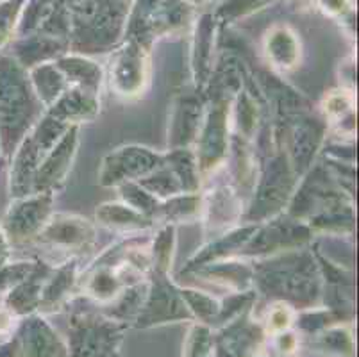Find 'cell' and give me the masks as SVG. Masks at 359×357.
<instances>
[{
	"label": "cell",
	"instance_id": "17",
	"mask_svg": "<svg viewBox=\"0 0 359 357\" xmlns=\"http://www.w3.org/2000/svg\"><path fill=\"white\" fill-rule=\"evenodd\" d=\"M264 52L270 63L280 70H292L299 63V41L288 27H276L266 34Z\"/></svg>",
	"mask_w": 359,
	"mask_h": 357
},
{
	"label": "cell",
	"instance_id": "21",
	"mask_svg": "<svg viewBox=\"0 0 359 357\" xmlns=\"http://www.w3.org/2000/svg\"><path fill=\"white\" fill-rule=\"evenodd\" d=\"M175 248V229L174 225H166L158 236H156L154 248L150 250L152 254V270L154 274H168L174 260Z\"/></svg>",
	"mask_w": 359,
	"mask_h": 357
},
{
	"label": "cell",
	"instance_id": "13",
	"mask_svg": "<svg viewBox=\"0 0 359 357\" xmlns=\"http://www.w3.org/2000/svg\"><path fill=\"white\" fill-rule=\"evenodd\" d=\"M100 98L90 91L68 88L45 113L65 126H81L99 114Z\"/></svg>",
	"mask_w": 359,
	"mask_h": 357
},
{
	"label": "cell",
	"instance_id": "10",
	"mask_svg": "<svg viewBox=\"0 0 359 357\" xmlns=\"http://www.w3.org/2000/svg\"><path fill=\"white\" fill-rule=\"evenodd\" d=\"M13 336L18 346V357H68L65 342L40 314L24 316Z\"/></svg>",
	"mask_w": 359,
	"mask_h": 357
},
{
	"label": "cell",
	"instance_id": "30",
	"mask_svg": "<svg viewBox=\"0 0 359 357\" xmlns=\"http://www.w3.org/2000/svg\"><path fill=\"white\" fill-rule=\"evenodd\" d=\"M0 163H2V157H0Z\"/></svg>",
	"mask_w": 359,
	"mask_h": 357
},
{
	"label": "cell",
	"instance_id": "25",
	"mask_svg": "<svg viewBox=\"0 0 359 357\" xmlns=\"http://www.w3.org/2000/svg\"><path fill=\"white\" fill-rule=\"evenodd\" d=\"M320 345H324V349H329L331 352L345 353V356H351L352 353V338L351 334L345 332L341 329H334L325 332L322 338H320Z\"/></svg>",
	"mask_w": 359,
	"mask_h": 357
},
{
	"label": "cell",
	"instance_id": "4",
	"mask_svg": "<svg viewBox=\"0 0 359 357\" xmlns=\"http://www.w3.org/2000/svg\"><path fill=\"white\" fill-rule=\"evenodd\" d=\"M52 204L54 193H32L22 198H13L0 220V227L13 250L34 243L36 236L40 234L48 218L54 215Z\"/></svg>",
	"mask_w": 359,
	"mask_h": 357
},
{
	"label": "cell",
	"instance_id": "28",
	"mask_svg": "<svg viewBox=\"0 0 359 357\" xmlns=\"http://www.w3.org/2000/svg\"><path fill=\"white\" fill-rule=\"evenodd\" d=\"M0 357H18V346H16V339L11 334V338L0 343Z\"/></svg>",
	"mask_w": 359,
	"mask_h": 357
},
{
	"label": "cell",
	"instance_id": "12",
	"mask_svg": "<svg viewBox=\"0 0 359 357\" xmlns=\"http://www.w3.org/2000/svg\"><path fill=\"white\" fill-rule=\"evenodd\" d=\"M263 329L247 320H238L213 338L215 357H252L263 342Z\"/></svg>",
	"mask_w": 359,
	"mask_h": 357
},
{
	"label": "cell",
	"instance_id": "3",
	"mask_svg": "<svg viewBox=\"0 0 359 357\" xmlns=\"http://www.w3.org/2000/svg\"><path fill=\"white\" fill-rule=\"evenodd\" d=\"M127 323L99 314H75L68 325V357H116Z\"/></svg>",
	"mask_w": 359,
	"mask_h": 357
},
{
	"label": "cell",
	"instance_id": "19",
	"mask_svg": "<svg viewBox=\"0 0 359 357\" xmlns=\"http://www.w3.org/2000/svg\"><path fill=\"white\" fill-rule=\"evenodd\" d=\"M27 74L29 79H31L32 90H34L36 97H38V100H40L45 109H48L68 90L63 74L54 63L38 65V67L31 68Z\"/></svg>",
	"mask_w": 359,
	"mask_h": 357
},
{
	"label": "cell",
	"instance_id": "23",
	"mask_svg": "<svg viewBox=\"0 0 359 357\" xmlns=\"http://www.w3.org/2000/svg\"><path fill=\"white\" fill-rule=\"evenodd\" d=\"M352 113H354V97L351 91H332L325 98V114L331 120H339Z\"/></svg>",
	"mask_w": 359,
	"mask_h": 357
},
{
	"label": "cell",
	"instance_id": "26",
	"mask_svg": "<svg viewBox=\"0 0 359 357\" xmlns=\"http://www.w3.org/2000/svg\"><path fill=\"white\" fill-rule=\"evenodd\" d=\"M297 346V338L295 334H290V332H279V336H277V349L280 350V352H293Z\"/></svg>",
	"mask_w": 359,
	"mask_h": 357
},
{
	"label": "cell",
	"instance_id": "18",
	"mask_svg": "<svg viewBox=\"0 0 359 357\" xmlns=\"http://www.w3.org/2000/svg\"><path fill=\"white\" fill-rule=\"evenodd\" d=\"M97 220L104 225V227L111 229V231H122V232H133V231H145V229L152 227V220L149 216L142 215L136 209H133L127 204H113L107 202L97 209Z\"/></svg>",
	"mask_w": 359,
	"mask_h": 357
},
{
	"label": "cell",
	"instance_id": "16",
	"mask_svg": "<svg viewBox=\"0 0 359 357\" xmlns=\"http://www.w3.org/2000/svg\"><path fill=\"white\" fill-rule=\"evenodd\" d=\"M75 283H77V261H68V263L61 264L57 270L54 268L52 275L45 283L38 311L47 313V311H55L57 307L63 306L70 297V291L74 290Z\"/></svg>",
	"mask_w": 359,
	"mask_h": 357
},
{
	"label": "cell",
	"instance_id": "1",
	"mask_svg": "<svg viewBox=\"0 0 359 357\" xmlns=\"http://www.w3.org/2000/svg\"><path fill=\"white\" fill-rule=\"evenodd\" d=\"M27 70L13 55L0 54V157L11 159L16 147L43 116Z\"/></svg>",
	"mask_w": 359,
	"mask_h": 357
},
{
	"label": "cell",
	"instance_id": "20",
	"mask_svg": "<svg viewBox=\"0 0 359 357\" xmlns=\"http://www.w3.org/2000/svg\"><path fill=\"white\" fill-rule=\"evenodd\" d=\"M27 4L29 0H0V52L11 43Z\"/></svg>",
	"mask_w": 359,
	"mask_h": 357
},
{
	"label": "cell",
	"instance_id": "2",
	"mask_svg": "<svg viewBox=\"0 0 359 357\" xmlns=\"http://www.w3.org/2000/svg\"><path fill=\"white\" fill-rule=\"evenodd\" d=\"M70 29H75L77 52H99L115 43L123 24V13L115 0H72L68 4Z\"/></svg>",
	"mask_w": 359,
	"mask_h": 357
},
{
	"label": "cell",
	"instance_id": "27",
	"mask_svg": "<svg viewBox=\"0 0 359 357\" xmlns=\"http://www.w3.org/2000/svg\"><path fill=\"white\" fill-rule=\"evenodd\" d=\"M11 254H13L11 243H9L8 238H6V234H4V231H2V227H0V268L6 267V264L9 263V260H11Z\"/></svg>",
	"mask_w": 359,
	"mask_h": 357
},
{
	"label": "cell",
	"instance_id": "29",
	"mask_svg": "<svg viewBox=\"0 0 359 357\" xmlns=\"http://www.w3.org/2000/svg\"><path fill=\"white\" fill-rule=\"evenodd\" d=\"M2 342H4V339H2V338H0V343H2Z\"/></svg>",
	"mask_w": 359,
	"mask_h": 357
},
{
	"label": "cell",
	"instance_id": "7",
	"mask_svg": "<svg viewBox=\"0 0 359 357\" xmlns=\"http://www.w3.org/2000/svg\"><path fill=\"white\" fill-rule=\"evenodd\" d=\"M97 231L90 220L77 215H52L32 245L54 252H84L95 243Z\"/></svg>",
	"mask_w": 359,
	"mask_h": 357
},
{
	"label": "cell",
	"instance_id": "24",
	"mask_svg": "<svg viewBox=\"0 0 359 357\" xmlns=\"http://www.w3.org/2000/svg\"><path fill=\"white\" fill-rule=\"evenodd\" d=\"M293 320H295V311L292 309V306L285 302L276 304L269 311V329H272L273 332H285V330H288L292 327Z\"/></svg>",
	"mask_w": 359,
	"mask_h": 357
},
{
	"label": "cell",
	"instance_id": "6",
	"mask_svg": "<svg viewBox=\"0 0 359 357\" xmlns=\"http://www.w3.org/2000/svg\"><path fill=\"white\" fill-rule=\"evenodd\" d=\"M165 165V156L145 147H123L104 159L100 184L120 186L136 182Z\"/></svg>",
	"mask_w": 359,
	"mask_h": 357
},
{
	"label": "cell",
	"instance_id": "11",
	"mask_svg": "<svg viewBox=\"0 0 359 357\" xmlns=\"http://www.w3.org/2000/svg\"><path fill=\"white\" fill-rule=\"evenodd\" d=\"M52 271H54V268L50 264L36 261L31 274L22 283L11 288L8 293H4L2 306L11 311L16 318H24L29 314H34L36 311L40 309L41 293H43L45 283L48 281Z\"/></svg>",
	"mask_w": 359,
	"mask_h": 357
},
{
	"label": "cell",
	"instance_id": "8",
	"mask_svg": "<svg viewBox=\"0 0 359 357\" xmlns=\"http://www.w3.org/2000/svg\"><path fill=\"white\" fill-rule=\"evenodd\" d=\"M154 284L147 291V299L136 316V327H152L159 323L194 320L182 299L181 290H174L166 281V275L154 274Z\"/></svg>",
	"mask_w": 359,
	"mask_h": 357
},
{
	"label": "cell",
	"instance_id": "15",
	"mask_svg": "<svg viewBox=\"0 0 359 357\" xmlns=\"http://www.w3.org/2000/svg\"><path fill=\"white\" fill-rule=\"evenodd\" d=\"M67 81L68 88L100 93L102 86V70L97 63H93L86 55H61L54 61Z\"/></svg>",
	"mask_w": 359,
	"mask_h": 357
},
{
	"label": "cell",
	"instance_id": "22",
	"mask_svg": "<svg viewBox=\"0 0 359 357\" xmlns=\"http://www.w3.org/2000/svg\"><path fill=\"white\" fill-rule=\"evenodd\" d=\"M34 261H20V263H8L0 268V293H8L11 288L27 277L34 268Z\"/></svg>",
	"mask_w": 359,
	"mask_h": 357
},
{
	"label": "cell",
	"instance_id": "9",
	"mask_svg": "<svg viewBox=\"0 0 359 357\" xmlns=\"http://www.w3.org/2000/svg\"><path fill=\"white\" fill-rule=\"evenodd\" d=\"M79 147V126H72L45 156L34 175L32 193H55L67 181Z\"/></svg>",
	"mask_w": 359,
	"mask_h": 357
},
{
	"label": "cell",
	"instance_id": "5",
	"mask_svg": "<svg viewBox=\"0 0 359 357\" xmlns=\"http://www.w3.org/2000/svg\"><path fill=\"white\" fill-rule=\"evenodd\" d=\"M150 81L149 54L138 39L111 55L109 61V86L118 97L136 98L145 91Z\"/></svg>",
	"mask_w": 359,
	"mask_h": 357
},
{
	"label": "cell",
	"instance_id": "14",
	"mask_svg": "<svg viewBox=\"0 0 359 357\" xmlns=\"http://www.w3.org/2000/svg\"><path fill=\"white\" fill-rule=\"evenodd\" d=\"M67 48H70V41L67 39L38 32V34L22 36V39L13 45L11 55L29 72L31 68L47 63L50 59L55 61L57 58L67 54Z\"/></svg>",
	"mask_w": 359,
	"mask_h": 357
}]
</instances>
